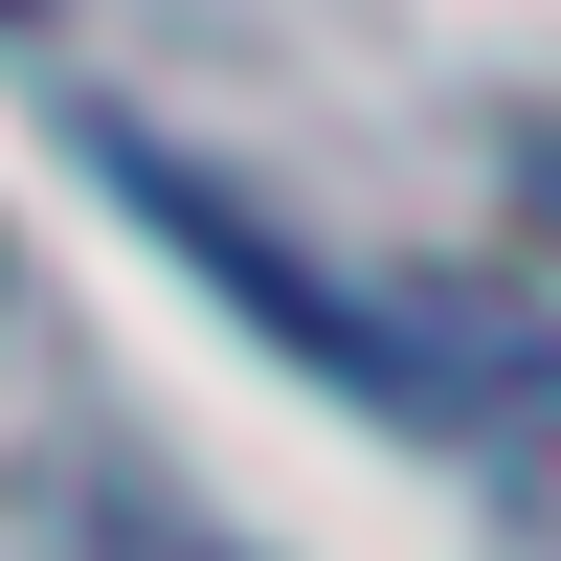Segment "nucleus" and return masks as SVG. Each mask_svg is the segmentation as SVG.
<instances>
[{"instance_id": "7ed1b4c3", "label": "nucleus", "mask_w": 561, "mask_h": 561, "mask_svg": "<svg viewBox=\"0 0 561 561\" xmlns=\"http://www.w3.org/2000/svg\"><path fill=\"white\" fill-rule=\"evenodd\" d=\"M0 23H23V0H0Z\"/></svg>"}, {"instance_id": "f257e3e1", "label": "nucleus", "mask_w": 561, "mask_h": 561, "mask_svg": "<svg viewBox=\"0 0 561 561\" xmlns=\"http://www.w3.org/2000/svg\"><path fill=\"white\" fill-rule=\"evenodd\" d=\"M382 404L494 494L517 561H561V337H539V314H404V337H382Z\"/></svg>"}, {"instance_id": "f03ea898", "label": "nucleus", "mask_w": 561, "mask_h": 561, "mask_svg": "<svg viewBox=\"0 0 561 561\" xmlns=\"http://www.w3.org/2000/svg\"><path fill=\"white\" fill-rule=\"evenodd\" d=\"M23 561H248V539H203L180 494H135V472H45L23 494Z\"/></svg>"}]
</instances>
